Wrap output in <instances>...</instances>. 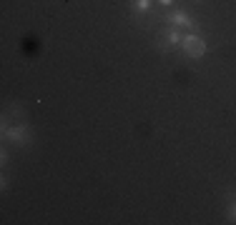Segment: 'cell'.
<instances>
[{
  "label": "cell",
  "mask_w": 236,
  "mask_h": 225,
  "mask_svg": "<svg viewBox=\"0 0 236 225\" xmlns=\"http://www.w3.org/2000/svg\"><path fill=\"white\" fill-rule=\"evenodd\" d=\"M186 53L188 55H204V43L198 40V38H186Z\"/></svg>",
  "instance_id": "6da1fadb"
},
{
  "label": "cell",
  "mask_w": 236,
  "mask_h": 225,
  "mask_svg": "<svg viewBox=\"0 0 236 225\" xmlns=\"http://www.w3.org/2000/svg\"><path fill=\"white\" fill-rule=\"evenodd\" d=\"M171 20H173L176 25H191V20H186V15H181V13H178V15H173Z\"/></svg>",
  "instance_id": "7a4b0ae2"
},
{
  "label": "cell",
  "mask_w": 236,
  "mask_h": 225,
  "mask_svg": "<svg viewBox=\"0 0 236 225\" xmlns=\"http://www.w3.org/2000/svg\"><path fill=\"white\" fill-rule=\"evenodd\" d=\"M151 3H148V0H138V8H148Z\"/></svg>",
  "instance_id": "3957f363"
},
{
  "label": "cell",
  "mask_w": 236,
  "mask_h": 225,
  "mask_svg": "<svg viewBox=\"0 0 236 225\" xmlns=\"http://www.w3.org/2000/svg\"><path fill=\"white\" fill-rule=\"evenodd\" d=\"M161 3H166V5H168V3H171V0H161Z\"/></svg>",
  "instance_id": "277c9868"
}]
</instances>
